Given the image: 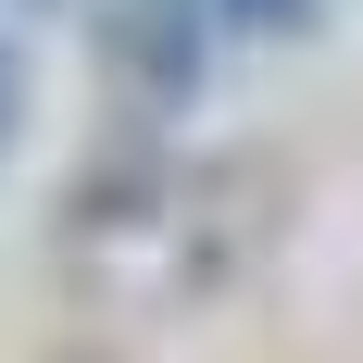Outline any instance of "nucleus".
<instances>
[{"label":"nucleus","instance_id":"1","mask_svg":"<svg viewBox=\"0 0 363 363\" xmlns=\"http://www.w3.org/2000/svg\"><path fill=\"white\" fill-rule=\"evenodd\" d=\"M313 0H225V26H301Z\"/></svg>","mask_w":363,"mask_h":363},{"label":"nucleus","instance_id":"2","mask_svg":"<svg viewBox=\"0 0 363 363\" xmlns=\"http://www.w3.org/2000/svg\"><path fill=\"white\" fill-rule=\"evenodd\" d=\"M13 125H26V63L0 50V150H13Z\"/></svg>","mask_w":363,"mask_h":363}]
</instances>
